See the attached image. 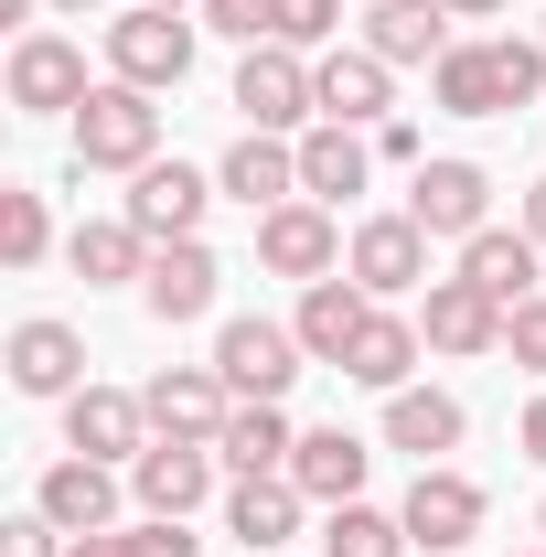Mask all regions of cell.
<instances>
[{"instance_id": "28", "label": "cell", "mask_w": 546, "mask_h": 557, "mask_svg": "<svg viewBox=\"0 0 546 557\" xmlns=\"http://www.w3.org/2000/svg\"><path fill=\"white\" fill-rule=\"evenodd\" d=\"M364 44L386 65H439L461 33H450V0H364Z\"/></svg>"}, {"instance_id": "39", "label": "cell", "mask_w": 546, "mask_h": 557, "mask_svg": "<svg viewBox=\"0 0 546 557\" xmlns=\"http://www.w3.org/2000/svg\"><path fill=\"white\" fill-rule=\"evenodd\" d=\"M514 450H525V461H536V472H546V386H536V397H525V418H514Z\"/></svg>"}, {"instance_id": "16", "label": "cell", "mask_w": 546, "mask_h": 557, "mask_svg": "<svg viewBox=\"0 0 546 557\" xmlns=\"http://www.w3.org/2000/svg\"><path fill=\"white\" fill-rule=\"evenodd\" d=\"M0 364H11V386H22V397H54V408H65L75 386H97V375H86V333H75V322H54V311L11 322Z\"/></svg>"}, {"instance_id": "3", "label": "cell", "mask_w": 546, "mask_h": 557, "mask_svg": "<svg viewBox=\"0 0 546 557\" xmlns=\"http://www.w3.org/2000/svg\"><path fill=\"white\" fill-rule=\"evenodd\" d=\"M300 333L269 322V311H236V322H214V375L236 386V408H289V386H300Z\"/></svg>"}, {"instance_id": "33", "label": "cell", "mask_w": 546, "mask_h": 557, "mask_svg": "<svg viewBox=\"0 0 546 557\" xmlns=\"http://www.w3.org/2000/svg\"><path fill=\"white\" fill-rule=\"evenodd\" d=\"M75 557H204V536H194V525L139 515V525H108V536H75Z\"/></svg>"}, {"instance_id": "2", "label": "cell", "mask_w": 546, "mask_h": 557, "mask_svg": "<svg viewBox=\"0 0 546 557\" xmlns=\"http://www.w3.org/2000/svg\"><path fill=\"white\" fill-rule=\"evenodd\" d=\"M65 139H75V183H86V172H150V161H161V97L97 75V97L65 119Z\"/></svg>"}, {"instance_id": "8", "label": "cell", "mask_w": 546, "mask_h": 557, "mask_svg": "<svg viewBox=\"0 0 546 557\" xmlns=\"http://www.w3.org/2000/svg\"><path fill=\"white\" fill-rule=\"evenodd\" d=\"M408 214L429 225V247H439V236L472 247L482 225H493V172L461 161V150H439V161H418V172H408Z\"/></svg>"}, {"instance_id": "24", "label": "cell", "mask_w": 546, "mask_h": 557, "mask_svg": "<svg viewBox=\"0 0 546 557\" xmlns=\"http://www.w3.org/2000/svg\"><path fill=\"white\" fill-rule=\"evenodd\" d=\"M300 515H311V493L289 483V472H258V483H225V536L247 557H269L300 536Z\"/></svg>"}, {"instance_id": "47", "label": "cell", "mask_w": 546, "mask_h": 557, "mask_svg": "<svg viewBox=\"0 0 546 557\" xmlns=\"http://www.w3.org/2000/svg\"><path fill=\"white\" fill-rule=\"evenodd\" d=\"M525 557H546V547H525Z\"/></svg>"}, {"instance_id": "44", "label": "cell", "mask_w": 546, "mask_h": 557, "mask_svg": "<svg viewBox=\"0 0 546 557\" xmlns=\"http://www.w3.org/2000/svg\"><path fill=\"white\" fill-rule=\"evenodd\" d=\"M161 11H204V0H161Z\"/></svg>"}, {"instance_id": "4", "label": "cell", "mask_w": 546, "mask_h": 557, "mask_svg": "<svg viewBox=\"0 0 546 557\" xmlns=\"http://www.w3.org/2000/svg\"><path fill=\"white\" fill-rule=\"evenodd\" d=\"M225 108L247 119V129H322V86H311V54L300 44H247V65H236V86H225Z\"/></svg>"}, {"instance_id": "46", "label": "cell", "mask_w": 546, "mask_h": 557, "mask_svg": "<svg viewBox=\"0 0 546 557\" xmlns=\"http://www.w3.org/2000/svg\"><path fill=\"white\" fill-rule=\"evenodd\" d=\"M536 44H546V22H536Z\"/></svg>"}, {"instance_id": "30", "label": "cell", "mask_w": 546, "mask_h": 557, "mask_svg": "<svg viewBox=\"0 0 546 557\" xmlns=\"http://www.w3.org/2000/svg\"><path fill=\"white\" fill-rule=\"evenodd\" d=\"M289 450H300L289 408H236V418H225V440H214L225 483H258V472H289Z\"/></svg>"}, {"instance_id": "36", "label": "cell", "mask_w": 546, "mask_h": 557, "mask_svg": "<svg viewBox=\"0 0 546 557\" xmlns=\"http://www.w3.org/2000/svg\"><path fill=\"white\" fill-rule=\"evenodd\" d=\"M0 557H75V536L44 515V504H22V515L0 525Z\"/></svg>"}, {"instance_id": "9", "label": "cell", "mask_w": 546, "mask_h": 557, "mask_svg": "<svg viewBox=\"0 0 546 557\" xmlns=\"http://www.w3.org/2000/svg\"><path fill=\"white\" fill-rule=\"evenodd\" d=\"M397 515H408L418 557H461V547L482 536V515H493V493H482L472 472H450V461H429V472L397 493Z\"/></svg>"}, {"instance_id": "6", "label": "cell", "mask_w": 546, "mask_h": 557, "mask_svg": "<svg viewBox=\"0 0 546 557\" xmlns=\"http://www.w3.org/2000/svg\"><path fill=\"white\" fill-rule=\"evenodd\" d=\"M0 86H11V108L22 119H75L97 86H86V44L75 33H22L11 44V65H0Z\"/></svg>"}, {"instance_id": "42", "label": "cell", "mask_w": 546, "mask_h": 557, "mask_svg": "<svg viewBox=\"0 0 546 557\" xmlns=\"http://www.w3.org/2000/svg\"><path fill=\"white\" fill-rule=\"evenodd\" d=\"M514 0H450V22H504Z\"/></svg>"}, {"instance_id": "21", "label": "cell", "mask_w": 546, "mask_h": 557, "mask_svg": "<svg viewBox=\"0 0 546 557\" xmlns=\"http://www.w3.org/2000/svg\"><path fill=\"white\" fill-rule=\"evenodd\" d=\"M461 440H472V408H461L450 386H397V397H386V450H408L418 472L450 461Z\"/></svg>"}, {"instance_id": "27", "label": "cell", "mask_w": 546, "mask_h": 557, "mask_svg": "<svg viewBox=\"0 0 546 557\" xmlns=\"http://www.w3.org/2000/svg\"><path fill=\"white\" fill-rule=\"evenodd\" d=\"M65 269L86 278V289H139V278H150V236H139L129 214H86L65 236Z\"/></svg>"}, {"instance_id": "34", "label": "cell", "mask_w": 546, "mask_h": 557, "mask_svg": "<svg viewBox=\"0 0 546 557\" xmlns=\"http://www.w3.org/2000/svg\"><path fill=\"white\" fill-rule=\"evenodd\" d=\"M194 22L225 33V44H278V0H204Z\"/></svg>"}, {"instance_id": "32", "label": "cell", "mask_w": 546, "mask_h": 557, "mask_svg": "<svg viewBox=\"0 0 546 557\" xmlns=\"http://www.w3.org/2000/svg\"><path fill=\"white\" fill-rule=\"evenodd\" d=\"M54 258V214H44V194H0V269H44Z\"/></svg>"}, {"instance_id": "31", "label": "cell", "mask_w": 546, "mask_h": 557, "mask_svg": "<svg viewBox=\"0 0 546 557\" xmlns=\"http://www.w3.org/2000/svg\"><path fill=\"white\" fill-rule=\"evenodd\" d=\"M322 557H418L408 515H386V504H333L322 515Z\"/></svg>"}, {"instance_id": "13", "label": "cell", "mask_w": 546, "mask_h": 557, "mask_svg": "<svg viewBox=\"0 0 546 557\" xmlns=\"http://www.w3.org/2000/svg\"><path fill=\"white\" fill-rule=\"evenodd\" d=\"M33 504H44L65 536H108V525H129V515H119V504H129V472H119V461H86V450H65V461H44Z\"/></svg>"}, {"instance_id": "1", "label": "cell", "mask_w": 546, "mask_h": 557, "mask_svg": "<svg viewBox=\"0 0 546 557\" xmlns=\"http://www.w3.org/2000/svg\"><path fill=\"white\" fill-rule=\"evenodd\" d=\"M536 86H546V44L536 33H461V44L429 65L439 119H514V108H536Z\"/></svg>"}, {"instance_id": "45", "label": "cell", "mask_w": 546, "mask_h": 557, "mask_svg": "<svg viewBox=\"0 0 546 557\" xmlns=\"http://www.w3.org/2000/svg\"><path fill=\"white\" fill-rule=\"evenodd\" d=\"M536 536H546V504H536Z\"/></svg>"}, {"instance_id": "25", "label": "cell", "mask_w": 546, "mask_h": 557, "mask_svg": "<svg viewBox=\"0 0 546 557\" xmlns=\"http://www.w3.org/2000/svg\"><path fill=\"white\" fill-rule=\"evenodd\" d=\"M418 354H429V333H418L397 300H375V322L353 333L343 375H353V386H375V397H397V386H418Z\"/></svg>"}, {"instance_id": "37", "label": "cell", "mask_w": 546, "mask_h": 557, "mask_svg": "<svg viewBox=\"0 0 546 557\" xmlns=\"http://www.w3.org/2000/svg\"><path fill=\"white\" fill-rule=\"evenodd\" d=\"M504 354H514V364H525V375L546 386V289H536V300H514V311H504Z\"/></svg>"}, {"instance_id": "23", "label": "cell", "mask_w": 546, "mask_h": 557, "mask_svg": "<svg viewBox=\"0 0 546 557\" xmlns=\"http://www.w3.org/2000/svg\"><path fill=\"white\" fill-rule=\"evenodd\" d=\"M364 322H375V300H364L343 269H333V278H311V289H300V311H289L300 354H311V364H333V375H343V354H353V333H364Z\"/></svg>"}, {"instance_id": "26", "label": "cell", "mask_w": 546, "mask_h": 557, "mask_svg": "<svg viewBox=\"0 0 546 557\" xmlns=\"http://www.w3.org/2000/svg\"><path fill=\"white\" fill-rule=\"evenodd\" d=\"M364 472H375V450H364L353 429H300V450H289V483L311 493L322 515H333V504H364Z\"/></svg>"}, {"instance_id": "38", "label": "cell", "mask_w": 546, "mask_h": 557, "mask_svg": "<svg viewBox=\"0 0 546 557\" xmlns=\"http://www.w3.org/2000/svg\"><path fill=\"white\" fill-rule=\"evenodd\" d=\"M375 161H397V172H418L429 150H418V129H408V119H386V129H375Z\"/></svg>"}, {"instance_id": "43", "label": "cell", "mask_w": 546, "mask_h": 557, "mask_svg": "<svg viewBox=\"0 0 546 557\" xmlns=\"http://www.w3.org/2000/svg\"><path fill=\"white\" fill-rule=\"evenodd\" d=\"M44 11H65V22H86V11H108V0H44Z\"/></svg>"}, {"instance_id": "29", "label": "cell", "mask_w": 546, "mask_h": 557, "mask_svg": "<svg viewBox=\"0 0 546 557\" xmlns=\"http://www.w3.org/2000/svg\"><path fill=\"white\" fill-rule=\"evenodd\" d=\"M536 269H546V247L525 236V225H482L472 247H461V278H472V289H493L504 311H514V300H536V289H546Z\"/></svg>"}, {"instance_id": "17", "label": "cell", "mask_w": 546, "mask_h": 557, "mask_svg": "<svg viewBox=\"0 0 546 557\" xmlns=\"http://www.w3.org/2000/svg\"><path fill=\"white\" fill-rule=\"evenodd\" d=\"M139 408H150V440H225L236 386H225L214 364H161V375L139 386Z\"/></svg>"}, {"instance_id": "41", "label": "cell", "mask_w": 546, "mask_h": 557, "mask_svg": "<svg viewBox=\"0 0 546 557\" xmlns=\"http://www.w3.org/2000/svg\"><path fill=\"white\" fill-rule=\"evenodd\" d=\"M33 11H44V0H0V22H11V44H22V33H44Z\"/></svg>"}, {"instance_id": "15", "label": "cell", "mask_w": 546, "mask_h": 557, "mask_svg": "<svg viewBox=\"0 0 546 557\" xmlns=\"http://www.w3.org/2000/svg\"><path fill=\"white\" fill-rule=\"evenodd\" d=\"M311 86H322V119H343V129H386V119H397V65H386L375 44L311 54Z\"/></svg>"}, {"instance_id": "19", "label": "cell", "mask_w": 546, "mask_h": 557, "mask_svg": "<svg viewBox=\"0 0 546 557\" xmlns=\"http://www.w3.org/2000/svg\"><path fill=\"white\" fill-rule=\"evenodd\" d=\"M214 183H225V205H247V214L300 205V139H278V129H236V150L214 161Z\"/></svg>"}, {"instance_id": "11", "label": "cell", "mask_w": 546, "mask_h": 557, "mask_svg": "<svg viewBox=\"0 0 546 557\" xmlns=\"http://www.w3.org/2000/svg\"><path fill=\"white\" fill-rule=\"evenodd\" d=\"M418 333H429V354H450V364H482V354H504V300L450 269V278L418 289Z\"/></svg>"}, {"instance_id": "18", "label": "cell", "mask_w": 546, "mask_h": 557, "mask_svg": "<svg viewBox=\"0 0 546 557\" xmlns=\"http://www.w3.org/2000/svg\"><path fill=\"white\" fill-rule=\"evenodd\" d=\"M225 194L214 172H194V161H150V172H129V225L150 236V247H172V236H204V205Z\"/></svg>"}, {"instance_id": "22", "label": "cell", "mask_w": 546, "mask_h": 557, "mask_svg": "<svg viewBox=\"0 0 546 557\" xmlns=\"http://www.w3.org/2000/svg\"><path fill=\"white\" fill-rule=\"evenodd\" d=\"M375 183V129H343V119H322V129H300V194L311 205H353Z\"/></svg>"}, {"instance_id": "7", "label": "cell", "mask_w": 546, "mask_h": 557, "mask_svg": "<svg viewBox=\"0 0 546 557\" xmlns=\"http://www.w3.org/2000/svg\"><path fill=\"white\" fill-rule=\"evenodd\" d=\"M343 278H353L364 300H408V289H429V225H418L408 205H397V214H364L353 247H343Z\"/></svg>"}, {"instance_id": "35", "label": "cell", "mask_w": 546, "mask_h": 557, "mask_svg": "<svg viewBox=\"0 0 546 557\" xmlns=\"http://www.w3.org/2000/svg\"><path fill=\"white\" fill-rule=\"evenodd\" d=\"M333 33H343V0H278V44L333 54Z\"/></svg>"}, {"instance_id": "5", "label": "cell", "mask_w": 546, "mask_h": 557, "mask_svg": "<svg viewBox=\"0 0 546 557\" xmlns=\"http://www.w3.org/2000/svg\"><path fill=\"white\" fill-rule=\"evenodd\" d=\"M194 54H204V22H194V11L139 0V11L108 22V75H119V86H150V97H161V86H183V75H194Z\"/></svg>"}, {"instance_id": "10", "label": "cell", "mask_w": 546, "mask_h": 557, "mask_svg": "<svg viewBox=\"0 0 546 557\" xmlns=\"http://www.w3.org/2000/svg\"><path fill=\"white\" fill-rule=\"evenodd\" d=\"M343 247H353V236H343V214L311 205V194H300V205H278V214H258V269H269V278H300V289H311V278L343 269Z\"/></svg>"}, {"instance_id": "12", "label": "cell", "mask_w": 546, "mask_h": 557, "mask_svg": "<svg viewBox=\"0 0 546 557\" xmlns=\"http://www.w3.org/2000/svg\"><path fill=\"white\" fill-rule=\"evenodd\" d=\"M214 483H225L214 440H150V450L129 461V504H139V515H161V525H183Z\"/></svg>"}, {"instance_id": "20", "label": "cell", "mask_w": 546, "mask_h": 557, "mask_svg": "<svg viewBox=\"0 0 546 557\" xmlns=\"http://www.w3.org/2000/svg\"><path fill=\"white\" fill-rule=\"evenodd\" d=\"M65 450L119 461V472H129L139 450H150V408H139L129 386H75V397H65Z\"/></svg>"}, {"instance_id": "40", "label": "cell", "mask_w": 546, "mask_h": 557, "mask_svg": "<svg viewBox=\"0 0 546 557\" xmlns=\"http://www.w3.org/2000/svg\"><path fill=\"white\" fill-rule=\"evenodd\" d=\"M514 225H525V236H536V247H546V172H536V183H525V214H514Z\"/></svg>"}, {"instance_id": "14", "label": "cell", "mask_w": 546, "mask_h": 557, "mask_svg": "<svg viewBox=\"0 0 546 557\" xmlns=\"http://www.w3.org/2000/svg\"><path fill=\"white\" fill-rule=\"evenodd\" d=\"M214 289H225V258H214L204 236H172V247H150V278H139V311L161 322V333H183V322H204Z\"/></svg>"}]
</instances>
